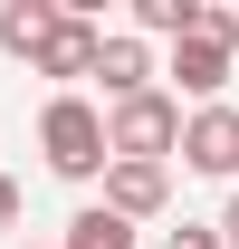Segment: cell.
I'll list each match as a JSON object with an SVG mask.
<instances>
[{
  "label": "cell",
  "instance_id": "6da1fadb",
  "mask_svg": "<svg viewBox=\"0 0 239 249\" xmlns=\"http://www.w3.org/2000/svg\"><path fill=\"white\" fill-rule=\"evenodd\" d=\"M230 58H239V10L201 0V19L172 38V67H163L172 87H163V96H172V106H182V96H191V106H220V87H230Z\"/></svg>",
  "mask_w": 239,
  "mask_h": 249
},
{
  "label": "cell",
  "instance_id": "7a4b0ae2",
  "mask_svg": "<svg viewBox=\"0 0 239 249\" xmlns=\"http://www.w3.org/2000/svg\"><path fill=\"white\" fill-rule=\"evenodd\" d=\"M38 154L58 182H96L105 173V115H96L86 96H48V115H38Z\"/></svg>",
  "mask_w": 239,
  "mask_h": 249
},
{
  "label": "cell",
  "instance_id": "3957f363",
  "mask_svg": "<svg viewBox=\"0 0 239 249\" xmlns=\"http://www.w3.org/2000/svg\"><path fill=\"white\" fill-rule=\"evenodd\" d=\"M172 144H182V106H172L163 87L105 106V163H163Z\"/></svg>",
  "mask_w": 239,
  "mask_h": 249
},
{
  "label": "cell",
  "instance_id": "277c9868",
  "mask_svg": "<svg viewBox=\"0 0 239 249\" xmlns=\"http://www.w3.org/2000/svg\"><path fill=\"white\" fill-rule=\"evenodd\" d=\"M172 154L191 163V173H210V182H239V106L230 96H220V106H191Z\"/></svg>",
  "mask_w": 239,
  "mask_h": 249
},
{
  "label": "cell",
  "instance_id": "5b68a950",
  "mask_svg": "<svg viewBox=\"0 0 239 249\" xmlns=\"http://www.w3.org/2000/svg\"><path fill=\"white\" fill-rule=\"evenodd\" d=\"M96 10H58V19H48V38H38L29 48V77H58V96H77V77H86L96 67Z\"/></svg>",
  "mask_w": 239,
  "mask_h": 249
},
{
  "label": "cell",
  "instance_id": "8992f818",
  "mask_svg": "<svg viewBox=\"0 0 239 249\" xmlns=\"http://www.w3.org/2000/svg\"><path fill=\"white\" fill-rule=\"evenodd\" d=\"M172 201V163H105V211L115 220H153Z\"/></svg>",
  "mask_w": 239,
  "mask_h": 249
},
{
  "label": "cell",
  "instance_id": "52a82bcc",
  "mask_svg": "<svg viewBox=\"0 0 239 249\" xmlns=\"http://www.w3.org/2000/svg\"><path fill=\"white\" fill-rule=\"evenodd\" d=\"M86 77H105V96H144V87H153V48H144L134 29H105Z\"/></svg>",
  "mask_w": 239,
  "mask_h": 249
},
{
  "label": "cell",
  "instance_id": "ba28073f",
  "mask_svg": "<svg viewBox=\"0 0 239 249\" xmlns=\"http://www.w3.org/2000/svg\"><path fill=\"white\" fill-rule=\"evenodd\" d=\"M48 19H58V0H0V48L29 58L38 38H48Z\"/></svg>",
  "mask_w": 239,
  "mask_h": 249
},
{
  "label": "cell",
  "instance_id": "9c48e42d",
  "mask_svg": "<svg viewBox=\"0 0 239 249\" xmlns=\"http://www.w3.org/2000/svg\"><path fill=\"white\" fill-rule=\"evenodd\" d=\"M58 249H134V220H115L105 201H86V211L67 220V240H58Z\"/></svg>",
  "mask_w": 239,
  "mask_h": 249
},
{
  "label": "cell",
  "instance_id": "30bf717a",
  "mask_svg": "<svg viewBox=\"0 0 239 249\" xmlns=\"http://www.w3.org/2000/svg\"><path fill=\"white\" fill-rule=\"evenodd\" d=\"M201 19V0H134V38H182Z\"/></svg>",
  "mask_w": 239,
  "mask_h": 249
},
{
  "label": "cell",
  "instance_id": "8fae6325",
  "mask_svg": "<svg viewBox=\"0 0 239 249\" xmlns=\"http://www.w3.org/2000/svg\"><path fill=\"white\" fill-rule=\"evenodd\" d=\"M163 249H220V240H210L201 220H182V230H163Z\"/></svg>",
  "mask_w": 239,
  "mask_h": 249
},
{
  "label": "cell",
  "instance_id": "7c38bea8",
  "mask_svg": "<svg viewBox=\"0 0 239 249\" xmlns=\"http://www.w3.org/2000/svg\"><path fill=\"white\" fill-rule=\"evenodd\" d=\"M210 240H220V249H239V192H230V211L210 220Z\"/></svg>",
  "mask_w": 239,
  "mask_h": 249
},
{
  "label": "cell",
  "instance_id": "4fadbf2b",
  "mask_svg": "<svg viewBox=\"0 0 239 249\" xmlns=\"http://www.w3.org/2000/svg\"><path fill=\"white\" fill-rule=\"evenodd\" d=\"M10 220H19V182L0 173V230H10Z\"/></svg>",
  "mask_w": 239,
  "mask_h": 249
}]
</instances>
